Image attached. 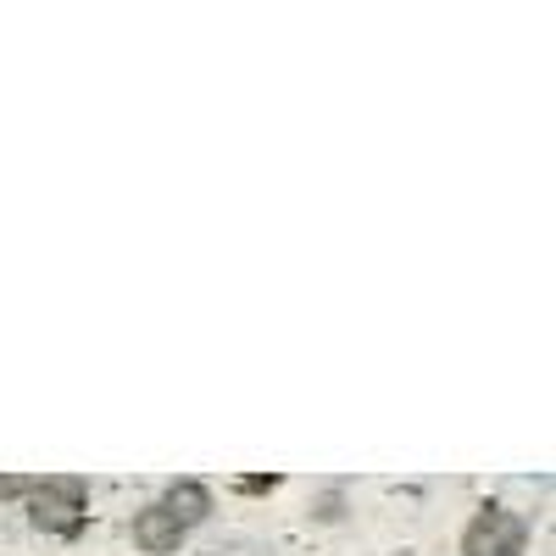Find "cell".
I'll list each match as a JSON object with an SVG mask.
<instances>
[{
  "instance_id": "cell-1",
  "label": "cell",
  "mask_w": 556,
  "mask_h": 556,
  "mask_svg": "<svg viewBox=\"0 0 556 556\" xmlns=\"http://www.w3.org/2000/svg\"><path fill=\"white\" fill-rule=\"evenodd\" d=\"M529 551V523L506 506H484L462 534V556H523Z\"/></svg>"
},
{
  "instance_id": "cell-2",
  "label": "cell",
  "mask_w": 556,
  "mask_h": 556,
  "mask_svg": "<svg viewBox=\"0 0 556 556\" xmlns=\"http://www.w3.org/2000/svg\"><path fill=\"white\" fill-rule=\"evenodd\" d=\"M28 513L45 534H78L84 529V484L78 479H39Z\"/></svg>"
},
{
  "instance_id": "cell-3",
  "label": "cell",
  "mask_w": 556,
  "mask_h": 556,
  "mask_svg": "<svg viewBox=\"0 0 556 556\" xmlns=\"http://www.w3.org/2000/svg\"><path fill=\"white\" fill-rule=\"evenodd\" d=\"M184 534H190V529H184L162 501H156V506H146V513L134 518V545H139V551H151V556L178 551V540H184Z\"/></svg>"
},
{
  "instance_id": "cell-4",
  "label": "cell",
  "mask_w": 556,
  "mask_h": 556,
  "mask_svg": "<svg viewBox=\"0 0 556 556\" xmlns=\"http://www.w3.org/2000/svg\"><path fill=\"white\" fill-rule=\"evenodd\" d=\"M162 506H167V513H173L184 529H195V523L212 513V495H206V484L184 479V484H173V490H167V501H162Z\"/></svg>"
},
{
  "instance_id": "cell-5",
  "label": "cell",
  "mask_w": 556,
  "mask_h": 556,
  "mask_svg": "<svg viewBox=\"0 0 556 556\" xmlns=\"http://www.w3.org/2000/svg\"><path fill=\"white\" fill-rule=\"evenodd\" d=\"M39 479H0V495H34Z\"/></svg>"
}]
</instances>
